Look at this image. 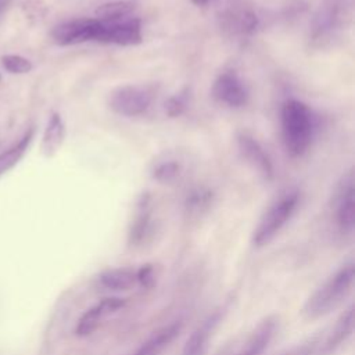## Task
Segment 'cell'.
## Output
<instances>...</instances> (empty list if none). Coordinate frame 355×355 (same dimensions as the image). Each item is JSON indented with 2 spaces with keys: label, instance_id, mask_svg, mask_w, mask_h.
<instances>
[{
  "label": "cell",
  "instance_id": "cell-1",
  "mask_svg": "<svg viewBox=\"0 0 355 355\" xmlns=\"http://www.w3.org/2000/svg\"><path fill=\"white\" fill-rule=\"evenodd\" d=\"M354 280L355 263L354 259H348L306 298L302 306L304 318L315 320L329 315L352 291Z\"/></svg>",
  "mask_w": 355,
  "mask_h": 355
},
{
  "label": "cell",
  "instance_id": "cell-2",
  "mask_svg": "<svg viewBox=\"0 0 355 355\" xmlns=\"http://www.w3.org/2000/svg\"><path fill=\"white\" fill-rule=\"evenodd\" d=\"M282 137L286 151L291 157L304 155L312 144L316 132L313 111L297 98H288L280 110Z\"/></svg>",
  "mask_w": 355,
  "mask_h": 355
},
{
  "label": "cell",
  "instance_id": "cell-3",
  "mask_svg": "<svg viewBox=\"0 0 355 355\" xmlns=\"http://www.w3.org/2000/svg\"><path fill=\"white\" fill-rule=\"evenodd\" d=\"M300 204V193L297 190H288L282 194L275 202H272L265 214L261 216L254 233L252 244L255 248L268 245L282 232V229L290 222Z\"/></svg>",
  "mask_w": 355,
  "mask_h": 355
},
{
  "label": "cell",
  "instance_id": "cell-4",
  "mask_svg": "<svg viewBox=\"0 0 355 355\" xmlns=\"http://www.w3.org/2000/svg\"><path fill=\"white\" fill-rule=\"evenodd\" d=\"M155 97V89L150 85H123L114 89L108 96L110 108L122 116L144 114Z\"/></svg>",
  "mask_w": 355,
  "mask_h": 355
},
{
  "label": "cell",
  "instance_id": "cell-5",
  "mask_svg": "<svg viewBox=\"0 0 355 355\" xmlns=\"http://www.w3.org/2000/svg\"><path fill=\"white\" fill-rule=\"evenodd\" d=\"M103 24L97 18H75L58 24L51 31V39L58 46H73L98 42Z\"/></svg>",
  "mask_w": 355,
  "mask_h": 355
},
{
  "label": "cell",
  "instance_id": "cell-6",
  "mask_svg": "<svg viewBox=\"0 0 355 355\" xmlns=\"http://www.w3.org/2000/svg\"><path fill=\"white\" fill-rule=\"evenodd\" d=\"M334 220L338 232L349 236L355 227V189L354 173L349 171L340 180L333 197Z\"/></svg>",
  "mask_w": 355,
  "mask_h": 355
},
{
  "label": "cell",
  "instance_id": "cell-7",
  "mask_svg": "<svg viewBox=\"0 0 355 355\" xmlns=\"http://www.w3.org/2000/svg\"><path fill=\"white\" fill-rule=\"evenodd\" d=\"M98 43L116 46H136L143 40L141 21L137 17H125L116 21H101Z\"/></svg>",
  "mask_w": 355,
  "mask_h": 355
},
{
  "label": "cell",
  "instance_id": "cell-8",
  "mask_svg": "<svg viewBox=\"0 0 355 355\" xmlns=\"http://www.w3.org/2000/svg\"><path fill=\"white\" fill-rule=\"evenodd\" d=\"M212 97L230 108H241L248 103L250 93L245 83L233 71H225L212 83Z\"/></svg>",
  "mask_w": 355,
  "mask_h": 355
},
{
  "label": "cell",
  "instance_id": "cell-9",
  "mask_svg": "<svg viewBox=\"0 0 355 355\" xmlns=\"http://www.w3.org/2000/svg\"><path fill=\"white\" fill-rule=\"evenodd\" d=\"M226 311V305H220L215 308L209 315H207L201 323L190 333L184 343L182 355H205L209 347V341L218 326L222 323Z\"/></svg>",
  "mask_w": 355,
  "mask_h": 355
},
{
  "label": "cell",
  "instance_id": "cell-10",
  "mask_svg": "<svg viewBox=\"0 0 355 355\" xmlns=\"http://www.w3.org/2000/svg\"><path fill=\"white\" fill-rule=\"evenodd\" d=\"M125 302L126 301L122 297H105L100 300L97 304L86 309L78 319V323L75 326L76 336L87 337L93 334L108 316L122 309L125 306Z\"/></svg>",
  "mask_w": 355,
  "mask_h": 355
},
{
  "label": "cell",
  "instance_id": "cell-11",
  "mask_svg": "<svg viewBox=\"0 0 355 355\" xmlns=\"http://www.w3.org/2000/svg\"><path fill=\"white\" fill-rule=\"evenodd\" d=\"M237 147L241 157L250 164L265 180L273 179V165L272 161L261 146V143L248 133H239L237 135Z\"/></svg>",
  "mask_w": 355,
  "mask_h": 355
},
{
  "label": "cell",
  "instance_id": "cell-12",
  "mask_svg": "<svg viewBox=\"0 0 355 355\" xmlns=\"http://www.w3.org/2000/svg\"><path fill=\"white\" fill-rule=\"evenodd\" d=\"M354 324H355V316H354V305L351 304L343 315L337 319L331 330L326 334V337H322V341L319 344L316 355H333L336 354L352 336L354 333Z\"/></svg>",
  "mask_w": 355,
  "mask_h": 355
},
{
  "label": "cell",
  "instance_id": "cell-13",
  "mask_svg": "<svg viewBox=\"0 0 355 355\" xmlns=\"http://www.w3.org/2000/svg\"><path fill=\"white\" fill-rule=\"evenodd\" d=\"M154 230V222H153V208H151V198L148 193H144L140 196L136 212L132 219V223L129 226L128 233V243L132 247L143 245L147 239L153 234Z\"/></svg>",
  "mask_w": 355,
  "mask_h": 355
},
{
  "label": "cell",
  "instance_id": "cell-14",
  "mask_svg": "<svg viewBox=\"0 0 355 355\" xmlns=\"http://www.w3.org/2000/svg\"><path fill=\"white\" fill-rule=\"evenodd\" d=\"M277 330V318L266 316L248 336L243 347L234 355H263Z\"/></svg>",
  "mask_w": 355,
  "mask_h": 355
},
{
  "label": "cell",
  "instance_id": "cell-15",
  "mask_svg": "<svg viewBox=\"0 0 355 355\" xmlns=\"http://www.w3.org/2000/svg\"><path fill=\"white\" fill-rule=\"evenodd\" d=\"M182 322H172L158 329L132 355H161L180 334Z\"/></svg>",
  "mask_w": 355,
  "mask_h": 355
},
{
  "label": "cell",
  "instance_id": "cell-16",
  "mask_svg": "<svg viewBox=\"0 0 355 355\" xmlns=\"http://www.w3.org/2000/svg\"><path fill=\"white\" fill-rule=\"evenodd\" d=\"M65 140V125L58 112H51L47 121V125L43 132L40 151L43 157L53 158L61 148Z\"/></svg>",
  "mask_w": 355,
  "mask_h": 355
},
{
  "label": "cell",
  "instance_id": "cell-17",
  "mask_svg": "<svg viewBox=\"0 0 355 355\" xmlns=\"http://www.w3.org/2000/svg\"><path fill=\"white\" fill-rule=\"evenodd\" d=\"M98 284L110 291H126L137 284V270L133 268H111L100 273Z\"/></svg>",
  "mask_w": 355,
  "mask_h": 355
},
{
  "label": "cell",
  "instance_id": "cell-18",
  "mask_svg": "<svg viewBox=\"0 0 355 355\" xmlns=\"http://www.w3.org/2000/svg\"><path fill=\"white\" fill-rule=\"evenodd\" d=\"M33 135H35V128H29L12 147H10L8 150L0 154V176L7 173L22 159V157L25 155L33 139Z\"/></svg>",
  "mask_w": 355,
  "mask_h": 355
},
{
  "label": "cell",
  "instance_id": "cell-19",
  "mask_svg": "<svg viewBox=\"0 0 355 355\" xmlns=\"http://www.w3.org/2000/svg\"><path fill=\"white\" fill-rule=\"evenodd\" d=\"M214 201V193L208 187H194L184 200L186 214L198 216L208 211Z\"/></svg>",
  "mask_w": 355,
  "mask_h": 355
},
{
  "label": "cell",
  "instance_id": "cell-20",
  "mask_svg": "<svg viewBox=\"0 0 355 355\" xmlns=\"http://www.w3.org/2000/svg\"><path fill=\"white\" fill-rule=\"evenodd\" d=\"M135 10V3L129 0H116V1H110L104 3L97 7L96 10V17L100 21H116L125 17L132 15Z\"/></svg>",
  "mask_w": 355,
  "mask_h": 355
},
{
  "label": "cell",
  "instance_id": "cell-21",
  "mask_svg": "<svg viewBox=\"0 0 355 355\" xmlns=\"http://www.w3.org/2000/svg\"><path fill=\"white\" fill-rule=\"evenodd\" d=\"M258 25L257 17L251 11H239L227 17V28L241 36L251 35Z\"/></svg>",
  "mask_w": 355,
  "mask_h": 355
},
{
  "label": "cell",
  "instance_id": "cell-22",
  "mask_svg": "<svg viewBox=\"0 0 355 355\" xmlns=\"http://www.w3.org/2000/svg\"><path fill=\"white\" fill-rule=\"evenodd\" d=\"M180 171H182V165L175 159H169V161L158 162L154 166L151 175L159 183H171L180 175Z\"/></svg>",
  "mask_w": 355,
  "mask_h": 355
},
{
  "label": "cell",
  "instance_id": "cell-23",
  "mask_svg": "<svg viewBox=\"0 0 355 355\" xmlns=\"http://www.w3.org/2000/svg\"><path fill=\"white\" fill-rule=\"evenodd\" d=\"M1 65L10 73H28L33 69V64L31 60L18 55V54H6L0 58Z\"/></svg>",
  "mask_w": 355,
  "mask_h": 355
},
{
  "label": "cell",
  "instance_id": "cell-24",
  "mask_svg": "<svg viewBox=\"0 0 355 355\" xmlns=\"http://www.w3.org/2000/svg\"><path fill=\"white\" fill-rule=\"evenodd\" d=\"M189 104V90L183 89L182 92L171 96L165 103V112L171 118L180 116Z\"/></svg>",
  "mask_w": 355,
  "mask_h": 355
},
{
  "label": "cell",
  "instance_id": "cell-25",
  "mask_svg": "<svg viewBox=\"0 0 355 355\" xmlns=\"http://www.w3.org/2000/svg\"><path fill=\"white\" fill-rule=\"evenodd\" d=\"M320 341H322V336L318 334V336H313L302 343H298V344L284 349L279 355H316Z\"/></svg>",
  "mask_w": 355,
  "mask_h": 355
},
{
  "label": "cell",
  "instance_id": "cell-26",
  "mask_svg": "<svg viewBox=\"0 0 355 355\" xmlns=\"http://www.w3.org/2000/svg\"><path fill=\"white\" fill-rule=\"evenodd\" d=\"M211 0H191V3L194 4V6H205V4H208Z\"/></svg>",
  "mask_w": 355,
  "mask_h": 355
},
{
  "label": "cell",
  "instance_id": "cell-27",
  "mask_svg": "<svg viewBox=\"0 0 355 355\" xmlns=\"http://www.w3.org/2000/svg\"><path fill=\"white\" fill-rule=\"evenodd\" d=\"M0 82H1V73H0Z\"/></svg>",
  "mask_w": 355,
  "mask_h": 355
}]
</instances>
